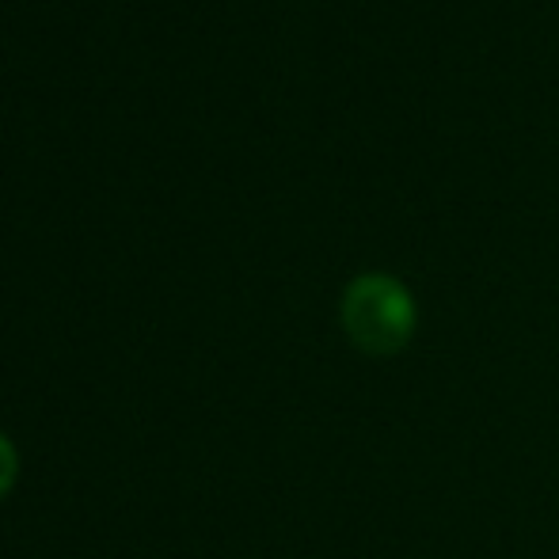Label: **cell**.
Returning a JSON list of instances; mask_svg holds the SVG:
<instances>
[{"label": "cell", "instance_id": "obj_2", "mask_svg": "<svg viewBox=\"0 0 559 559\" xmlns=\"http://www.w3.org/2000/svg\"><path fill=\"white\" fill-rule=\"evenodd\" d=\"M15 476H20V453H15V445L0 435V499L12 491Z\"/></svg>", "mask_w": 559, "mask_h": 559}, {"label": "cell", "instance_id": "obj_1", "mask_svg": "<svg viewBox=\"0 0 559 559\" xmlns=\"http://www.w3.org/2000/svg\"><path fill=\"white\" fill-rule=\"evenodd\" d=\"M343 328L350 343L366 354H396L415 332L412 289L392 274H361L343 294Z\"/></svg>", "mask_w": 559, "mask_h": 559}]
</instances>
